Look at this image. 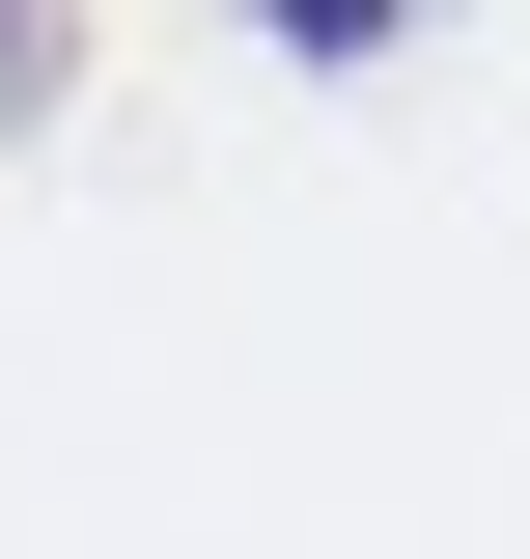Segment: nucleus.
Instances as JSON below:
<instances>
[{
	"instance_id": "f03ea898",
	"label": "nucleus",
	"mask_w": 530,
	"mask_h": 559,
	"mask_svg": "<svg viewBox=\"0 0 530 559\" xmlns=\"http://www.w3.org/2000/svg\"><path fill=\"white\" fill-rule=\"evenodd\" d=\"M0 84H28V0H0Z\"/></svg>"
},
{
	"instance_id": "f257e3e1",
	"label": "nucleus",
	"mask_w": 530,
	"mask_h": 559,
	"mask_svg": "<svg viewBox=\"0 0 530 559\" xmlns=\"http://www.w3.org/2000/svg\"><path fill=\"white\" fill-rule=\"evenodd\" d=\"M252 28H308V57H363V28H419V0H252Z\"/></svg>"
}]
</instances>
